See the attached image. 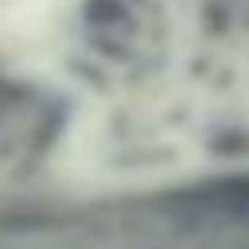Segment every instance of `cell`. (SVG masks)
Segmentation results:
<instances>
[{
    "label": "cell",
    "mask_w": 249,
    "mask_h": 249,
    "mask_svg": "<svg viewBox=\"0 0 249 249\" xmlns=\"http://www.w3.org/2000/svg\"><path fill=\"white\" fill-rule=\"evenodd\" d=\"M206 148L218 160H245L249 156V124H222L206 136Z\"/></svg>",
    "instance_id": "1"
}]
</instances>
